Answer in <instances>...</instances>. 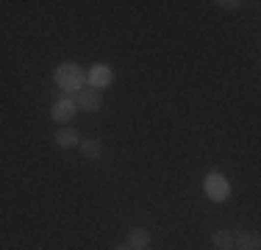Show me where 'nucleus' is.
Wrapping results in <instances>:
<instances>
[{"label":"nucleus","instance_id":"nucleus-9","mask_svg":"<svg viewBox=\"0 0 261 250\" xmlns=\"http://www.w3.org/2000/svg\"><path fill=\"white\" fill-rule=\"evenodd\" d=\"M78 150H81V156H84V161H97L103 153V145H100V139H81Z\"/></svg>","mask_w":261,"mask_h":250},{"label":"nucleus","instance_id":"nucleus-3","mask_svg":"<svg viewBox=\"0 0 261 250\" xmlns=\"http://www.w3.org/2000/svg\"><path fill=\"white\" fill-rule=\"evenodd\" d=\"M72 100H75V106L84 111H100L103 109V92L95 89V86H89V84H86Z\"/></svg>","mask_w":261,"mask_h":250},{"label":"nucleus","instance_id":"nucleus-1","mask_svg":"<svg viewBox=\"0 0 261 250\" xmlns=\"http://www.w3.org/2000/svg\"><path fill=\"white\" fill-rule=\"evenodd\" d=\"M53 81L64 95H78V92L86 86V70H81L75 61H64V64L56 67Z\"/></svg>","mask_w":261,"mask_h":250},{"label":"nucleus","instance_id":"nucleus-10","mask_svg":"<svg viewBox=\"0 0 261 250\" xmlns=\"http://www.w3.org/2000/svg\"><path fill=\"white\" fill-rule=\"evenodd\" d=\"M211 245H214V250H233V234L231 231H214L211 234Z\"/></svg>","mask_w":261,"mask_h":250},{"label":"nucleus","instance_id":"nucleus-8","mask_svg":"<svg viewBox=\"0 0 261 250\" xmlns=\"http://www.w3.org/2000/svg\"><path fill=\"white\" fill-rule=\"evenodd\" d=\"M233 250H261V239L256 231H239L233 234Z\"/></svg>","mask_w":261,"mask_h":250},{"label":"nucleus","instance_id":"nucleus-6","mask_svg":"<svg viewBox=\"0 0 261 250\" xmlns=\"http://www.w3.org/2000/svg\"><path fill=\"white\" fill-rule=\"evenodd\" d=\"M150 242H153V234H150L147 228H142V225L130 228L128 236H125V245H128L130 250H147V247H150Z\"/></svg>","mask_w":261,"mask_h":250},{"label":"nucleus","instance_id":"nucleus-5","mask_svg":"<svg viewBox=\"0 0 261 250\" xmlns=\"http://www.w3.org/2000/svg\"><path fill=\"white\" fill-rule=\"evenodd\" d=\"M86 81H89V86H95V89H103V86H109L111 81H114V72H111L109 64H95L86 72Z\"/></svg>","mask_w":261,"mask_h":250},{"label":"nucleus","instance_id":"nucleus-4","mask_svg":"<svg viewBox=\"0 0 261 250\" xmlns=\"http://www.w3.org/2000/svg\"><path fill=\"white\" fill-rule=\"evenodd\" d=\"M75 111H78V106H75L72 97H61V100H56V103L50 106V117L59 125H70V120L75 117Z\"/></svg>","mask_w":261,"mask_h":250},{"label":"nucleus","instance_id":"nucleus-12","mask_svg":"<svg viewBox=\"0 0 261 250\" xmlns=\"http://www.w3.org/2000/svg\"><path fill=\"white\" fill-rule=\"evenodd\" d=\"M114 250H130V247H128V245H117Z\"/></svg>","mask_w":261,"mask_h":250},{"label":"nucleus","instance_id":"nucleus-11","mask_svg":"<svg viewBox=\"0 0 261 250\" xmlns=\"http://www.w3.org/2000/svg\"><path fill=\"white\" fill-rule=\"evenodd\" d=\"M220 9H225V11H236L239 6H245V3H239V0H225V3H217Z\"/></svg>","mask_w":261,"mask_h":250},{"label":"nucleus","instance_id":"nucleus-7","mask_svg":"<svg viewBox=\"0 0 261 250\" xmlns=\"http://www.w3.org/2000/svg\"><path fill=\"white\" fill-rule=\"evenodd\" d=\"M56 145L59 147H64V150H70V147H78L81 145V136H78V131L72 128V125H61L59 131H56Z\"/></svg>","mask_w":261,"mask_h":250},{"label":"nucleus","instance_id":"nucleus-2","mask_svg":"<svg viewBox=\"0 0 261 250\" xmlns=\"http://www.w3.org/2000/svg\"><path fill=\"white\" fill-rule=\"evenodd\" d=\"M203 192L214 203H222V200H228V195H231V184H228V178L222 172H208L203 178Z\"/></svg>","mask_w":261,"mask_h":250}]
</instances>
